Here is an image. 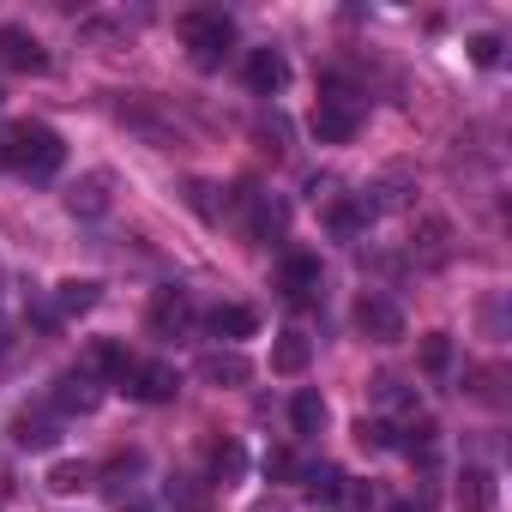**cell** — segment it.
Here are the masks:
<instances>
[{"mask_svg":"<svg viewBox=\"0 0 512 512\" xmlns=\"http://www.w3.org/2000/svg\"><path fill=\"white\" fill-rule=\"evenodd\" d=\"M0 67H13V73H49V55H43V43L31 31L7 25V31H0Z\"/></svg>","mask_w":512,"mask_h":512,"instance_id":"obj_8","label":"cell"},{"mask_svg":"<svg viewBox=\"0 0 512 512\" xmlns=\"http://www.w3.org/2000/svg\"><path fill=\"white\" fill-rule=\"evenodd\" d=\"M356 440H362V446H374V452L398 446V440H392V422H362V428H356Z\"/></svg>","mask_w":512,"mask_h":512,"instance_id":"obj_28","label":"cell"},{"mask_svg":"<svg viewBox=\"0 0 512 512\" xmlns=\"http://www.w3.org/2000/svg\"><path fill=\"white\" fill-rule=\"evenodd\" d=\"M187 326H193V302H187V290H175V284L157 290V296H151V332H157V338H181Z\"/></svg>","mask_w":512,"mask_h":512,"instance_id":"obj_5","label":"cell"},{"mask_svg":"<svg viewBox=\"0 0 512 512\" xmlns=\"http://www.w3.org/2000/svg\"><path fill=\"white\" fill-rule=\"evenodd\" d=\"M241 464H247V458H241V446H235V440L211 446V470H217V482H235V476H241Z\"/></svg>","mask_w":512,"mask_h":512,"instance_id":"obj_23","label":"cell"},{"mask_svg":"<svg viewBox=\"0 0 512 512\" xmlns=\"http://www.w3.org/2000/svg\"><path fill=\"white\" fill-rule=\"evenodd\" d=\"M85 482H91L85 464H55V470H49V488H61V494H73V488H85Z\"/></svg>","mask_w":512,"mask_h":512,"instance_id":"obj_26","label":"cell"},{"mask_svg":"<svg viewBox=\"0 0 512 512\" xmlns=\"http://www.w3.org/2000/svg\"><path fill=\"white\" fill-rule=\"evenodd\" d=\"M49 398H55V410H61V416H91V410L103 404V386H97L91 374H79V368H73V374H61V380H55V392H49Z\"/></svg>","mask_w":512,"mask_h":512,"instance_id":"obj_7","label":"cell"},{"mask_svg":"<svg viewBox=\"0 0 512 512\" xmlns=\"http://www.w3.org/2000/svg\"><path fill=\"white\" fill-rule=\"evenodd\" d=\"M181 43L193 49V67L199 73H217L229 61V49H235V25L223 13H187L181 19Z\"/></svg>","mask_w":512,"mask_h":512,"instance_id":"obj_2","label":"cell"},{"mask_svg":"<svg viewBox=\"0 0 512 512\" xmlns=\"http://www.w3.org/2000/svg\"><path fill=\"white\" fill-rule=\"evenodd\" d=\"M422 368H428V374H446V368H452V338H446V332H434V338L422 344Z\"/></svg>","mask_w":512,"mask_h":512,"instance_id":"obj_25","label":"cell"},{"mask_svg":"<svg viewBox=\"0 0 512 512\" xmlns=\"http://www.w3.org/2000/svg\"><path fill=\"white\" fill-rule=\"evenodd\" d=\"M356 127H362V109H356L350 97H320V109H314V133H320V145H350Z\"/></svg>","mask_w":512,"mask_h":512,"instance_id":"obj_4","label":"cell"},{"mask_svg":"<svg viewBox=\"0 0 512 512\" xmlns=\"http://www.w3.org/2000/svg\"><path fill=\"white\" fill-rule=\"evenodd\" d=\"M500 49H506V43H500L494 31H482V37H470V61H476V67H494V61H500Z\"/></svg>","mask_w":512,"mask_h":512,"instance_id":"obj_27","label":"cell"},{"mask_svg":"<svg viewBox=\"0 0 512 512\" xmlns=\"http://www.w3.org/2000/svg\"><path fill=\"white\" fill-rule=\"evenodd\" d=\"M368 229V205H332V235L338 241H356Z\"/></svg>","mask_w":512,"mask_h":512,"instance_id":"obj_22","label":"cell"},{"mask_svg":"<svg viewBox=\"0 0 512 512\" xmlns=\"http://www.w3.org/2000/svg\"><path fill=\"white\" fill-rule=\"evenodd\" d=\"M0 163H13L31 181H49L67 163V145H61V133L49 121H19V127H7V139H0Z\"/></svg>","mask_w":512,"mask_h":512,"instance_id":"obj_1","label":"cell"},{"mask_svg":"<svg viewBox=\"0 0 512 512\" xmlns=\"http://www.w3.org/2000/svg\"><path fill=\"white\" fill-rule=\"evenodd\" d=\"M308 356H314V344H308L302 332H278V344H272V374H302Z\"/></svg>","mask_w":512,"mask_h":512,"instance_id":"obj_18","label":"cell"},{"mask_svg":"<svg viewBox=\"0 0 512 512\" xmlns=\"http://www.w3.org/2000/svg\"><path fill=\"white\" fill-rule=\"evenodd\" d=\"M278 284H284V296H290V302H308V296L320 290V260H314V253H284Z\"/></svg>","mask_w":512,"mask_h":512,"instance_id":"obj_11","label":"cell"},{"mask_svg":"<svg viewBox=\"0 0 512 512\" xmlns=\"http://www.w3.org/2000/svg\"><path fill=\"white\" fill-rule=\"evenodd\" d=\"M121 386H127L139 404H169V398L181 392V374H175V362H133Z\"/></svg>","mask_w":512,"mask_h":512,"instance_id":"obj_3","label":"cell"},{"mask_svg":"<svg viewBox=\"0 0 512 512\" xmlns=\"http://www.w3.org/2000/svg\"><path fill=\"white\" fill-rule=\"evenodd\" d=\"M356 326H362L374 344L404 338V314H398V302H386V296H362V302H356Z\"/></svg>","mask_w":512,"mask_h":512,"instance_id":"obj_6","label":"cell"},{"mask_svg":"<svg viewBox=\"0 0 512 512\" xmlns=\"http://www.w3.org/2000/svg\"><path fill=\"white\" fill-rule=\"evenodd\" d=\"M386 512H422V506H416V500H398V506H386Z\"/></svg>","mask_w":512,"mask_h":512,"instance_id":"obj_30","label":"cell"},{"mask_svg":"<svg viewBox=\"0 0 512 512\" xmlns=\"http://www.w3.org/2000/svg\"><path fill=\"white\" fill-rule=\"evenodd\" d=\"M247 205H253V241H278L284 235V223H290V211H284V199H253L247 193Z\"/></svg>","mask_w":512,"mask_h":512,"instance_id":"obj_17","label":"cell"},{"mask_svg":"<svg viewBox=\"0 0 512 512\" xmlns=\"http://www.w3.org/2000/svg\"><path fill=\"white\" fill-rule=\"evenodd\" d=\"M290 416H296V434H320V428H326V398H320V392H296Z\"/></svg>","mask_w":512,"mask_h":512,"instance_id":"obj_21","label":"cell"},{"mask_svg":"<svg viewBox=\"0 0 512 512\" xmlns=\"http://www.w3.org/2000/svg\"><path fill=\"white\" fill-rule=\"evenodd\" d=\"M97 302H103V284H97V278H67V284L55 290V314H61V320H79V314H91Z\"/></svg>","mask_w":512,"mask_h":512,"instance_id":"obj_14","label":"cell"},{"mask_svg":"<svg viewBox=\"0 0 512 512\" xmlns=\"http://www.w3.org/2000/svg\"><path fill=\"white\" fill-rule=\"evenodd\" d=\"M266 470H272V476H290V470H296V458H290V452H272V458H266Z\"/></svg>","mask_w":512,"mask_h":512,"instance_id":"obj_29","label":"cell"},{"mask_svg":"<svg viewBox=\"0 0 512 512\" xmlns=\"http://www.w3.org/2000/svg\"><path fill=\"white\" fill-rule=\"evenodd\" d=\"M61 440V422H49V416H13V446H25V452H49Z\"/></svg>","mask_w":512,"mask_h":512,"instance_id":"obj_15","label":"cell"},{"mask_svg":"<svg viewBox=\"0 0 512 512\" xmlns=\"http://www.w3.org/2000/svg\"><path fill=\"white\" fill-rule=\"evenodd\" d=\"M199 374H205L211 386H241V380H247L253 368H247V362H241L235 350H211V356L199 362Z\"/></svg>","mask_w":512,"mask_h":512,"instance_id":"obj_19","label":"cell"},{"mask_svg":"<svg viewBox=\"0 0 512 512\" xmlns=\"http://www.w3.org/2000/svg\"><path fill=\"white\" fill-rule=\"evenodd\" d=\"M284 79H290V61H284V49H253V55H247V91H253V97H272V91H284Z\"/></svg>","mask_w":512,"mask_h":512,"instance_id":"obj_10","label":"cell"},{"mask_svg":"<svg viewBox=\"0 0 512 512\" xmlns=\"http://www.w3.org/2000/svg\"><path fill=\"white\" fill-rule=\"evenodd\" d=\"M338 488H344V470L338 464H314L308 470V500L314 506H338Z\"/></svg>","mask_w":512,"mask_h":512,"instance_id":"obj_20","label":"cell"},{"mask_svg":"<svg viewBox=\"0 0 512 512\" xmlns=\"http://www.w3.org/2000/svg\"><path fill=\"white\" fill-rule=\"evenodd\" d=\"M338 512H374V488L356 482V476H344V488H338Z\"/></svg>","mask_w":512,"mask_h":512,"instance_id":"obj_24","label":"cell"},{"mask_svg":"<svg viewBox=\"0 0 512 512\" xmlns=\"http://www.w3.org/2000/svg\"><path fill=\"white\" fill-rule=\"evenodd\" d=\"M205 332H211V338H223V344H241V338L260 332V314L241 308V302H217V308L205 314Z\"/></svg>","mask_w":512,"mask_h":512,"instance_id":"obj_9","label":"cell"},{"mask_svg":"<svg viewBox=\"0 0 512 512\" xmlns=\"http://www.w3.org/2000/svg\"><path fill=\"white\" fill-rule=\"evenodd\" d=\"M494 500H500V488H494V470L470 464V470L458 476V512H494Z\"/></svg>","mask_w":512,"mask_h":512,"instance_id":"obj_13","label":"cell"},{"mask_svg":"<svg viewBox=\"0 0 512 512\" xmlns=\"http://www.w3.org/2000/svg\"><path fill=\"white\" fill-rule=\"evenodd\" d=\"M67 211H73V217H103V211H109V175H85V181L67 193Z\"/></svg>","mask_w":512,"mask_h":512,"instance_id":"obj_16","label":"cell"},{"mask_svg":"<svg viewBox=\"0 0 512 512\" xmlns=\"http://www.w3.org/2000/svg\"><path fill=\"white\" fill-rule=\"evenodd\" d=\"M127 368H133V356H127L121 344H109V338H103V344H91V350H85V362H79V374H91L97 386H103V380H127Z\"/></svg>","mask_w":512,"mask_h":512,"instance_id":"obj_12","label":"cell"}]
</instances>
